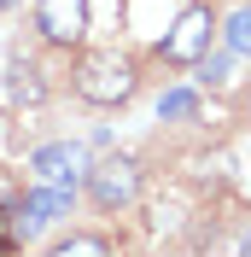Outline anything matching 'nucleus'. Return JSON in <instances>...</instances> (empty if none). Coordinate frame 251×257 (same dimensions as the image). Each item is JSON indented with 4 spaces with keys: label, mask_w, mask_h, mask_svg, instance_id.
Segmentation results:
<instances>
[{
    "label": "nucleus",
    "mask_w": 251,
    "mask_h": 257,
    "mask_svg": "<svg viewBox=\"0 0 251 257\" xmlns=\"http://www.w3.org/2000/svg\"><path fill=\"white\" fill-rule=\"evenodd\" d=\"M64 210H70V193H64V187H41V181H35V193L12 210L18 240H35V234H47L53 222H64Z\"/></svg>",
    "instance_id": "6"
},
{
    "label": "nucleus",
    "mask_w": 251,
    "mask_h": 257,
    "mask_svg": "<svg viewBox=\"0 0 251 257\" xmlns=\"http://www.w3.org/2000/svg\"><path fill=\"white\" fill-rule=\"evenodd\" d=\"M82 176H88V199H94L99 210H129L135 199H141V164L129 158V152L88 164Z\"/></svg>",
    "instance_id": "2"
},
{
    "label": "nucleus",
    "mask_w": 251,
    "mask_h": 257,
    "mask_svg": "<svg viewBox=\"0 0 251 257\" xmlns=\"http://www.w3.org/2000/svg\"><path fill=\"white\" fill-rule=\"evenodd\" d=\"M222 35H228V53L234 59H251V6H234L228 24H222Z\"/></svg>",
    "instance_id": "7"
},
{
    "label": "nucleus",
    "mask_w": 251,
    "mask_h": 257,
    "mask_svg": "<svg viewBox=\"0 0 251 257\" xmlns=\"http://www.w3.org/2000/svg\"><path fill=\"white\" fill-rule=\"evenodd\" d=\"M228 70H234V53H204L199 59V82L204 88H228Z\"/></svg>",
    "instance_id": "11"
},
{
    "label": "nucleus",
    "mask_w": 251,
    "mask_h": 257,
    "mask_svg": "<svg viewBox=\"0 0 251 257\" xmlns=\"http://www.w3.org/2000/svg\"><path fill=\"white\" fill-rule=\"evenodd\" d=\"M216 41V12L210 6H187V12L170 24V35L158 41V59L164 64H199Z\"/></svg>",
    "instance_id": "3"
},
{
    "label": "nucleus",
    "mask_w": 251,
    "mask_h": 257,
    "mask_svg": "<svg viewBox=\"0 0 251 257\" xmlns=\"http://www.w3.org/2000/svg\"><path fill=\"white\" fill-rule=\"evenodd\" d=\"M41 94H47V88H41V70L18 59L12 64V99H18V105H41Z\"/></svg>",
    "instance_id": "8"
},
{
    "label": "nucleus",
    "mask_w": 251,
    "mask_h": 257,
    "mask_svg": "<svg viewBox=\"0 0 251 257\" xmlns=\"http://www.w3.org/2000/svg\"><path fill=\"white\" fill-rule=\"evenodd\" d=\"M35 30L53 47H82V35H88V0H41L35 6Z\"/></svg>",
    "instance_id": "5"
},
{
    "label": "nucleus",
    "mask_w": 251,
    "mask_h": 257,
    "mask_svg": "<svg viewBox=\"0 0 251 257\" xmlns=\"http://www.w3.org/2000/svg\"><path fill=\"white\" fill-rule=\"evenodd\" d=\"M111 251L105 234H64V240H53V257H99Z\"/></svg>",
    "instance_id": "10"
},
{
    "label": "nucleus",
    "mask_w": 251,
    "mask_h": 257,
    "mask_svg": "<svg viewBox=\"0 0 251 257\" xmlns=\"http://www.w3.org/2000/svg\"><path fill=\"white\" fill-rule=\"evenodd\" d=\"M234 245H239V251H251V228H245V234H239V240H234Z\"/></svg>",
    "instance_id": "12"
},
{
    "label": "nucleus",
    "mask_w": 251,
    "mask_h": 257,
    "mask_svg": "<svg viewBox=\"0 0 251 257\" xmlns=\"http://www.w3.org/2000/svg\"><path fill=\"white\" fill-rule=\"evenodd\" d=\"M82 146L76 141H47V146H35L30 152V176L41 181V187H64V193H76L82 181Z\"/></svg>",
    "instance_id": "4"
},
{
    "label": "nucleus",
    "mask_w": 251,
    "mask_h": 257,
    "mask_svg": "<svg viewBox=\"0 0 251 257\" xmlns=\"http://www.w3.org/2000/svg\"><path fill=\"white\" fill-rule=\"evenodd\" d=\"M0 6H18V0H0Z\"/></svg>",
    "instance_id": "13"
},
{
    "label": "nucleus",
    "mask_w": 251,
    "mask_h": 257,
    "mask_svg": "<svg viewBox=\"0 0 251 257\" xmlns=\"http://www.w3.org/2000/svg\"><path fill=\"white\" fill-rule=\"evenodd\" d=\"M181 117H199V94L193 88H170L158 99V123H181Z\"/></svg>",
    "instance_id": "9"
},
{
    "label": "nucleus",
    "mask_w": 251,
    "mask_h": 257,
    "mask_svg": "<svg viewBox=\"0 0 251 257\" xmlns=\"http://www.w3.org/2000/svg\"><path fill=\"white\" fill-rule=\"evenodd\" d=\"M70 88H76V99H88V105H123V99H135L141 76H135V64L117 47H99V53H82L76 59Z\"/></svg>",
    "instance_id": "1"
}]
</instances>
